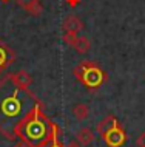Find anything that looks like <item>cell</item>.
Returning <instances> with one entry per match:
<instances>
[{"label": "cell", "mask_w": 145, "mask_h": 147, "mask_svg": "<svg viewBox=\"0 0 145 147\" xmlns=\"http://www.w3.org/2000/svg\"><path fill=\"white\" fill-rule=\"evenodd\" d=\"M77 36L79 34H76V33H63V40H65V43H68V45L71 47Z\"/></svg>", "instance_id": "4fadbf2b"}, {"label": "cell", "mask_w": 145, "mask_h": 147, "mask_svg": "<svg viewBox=\"0 0 145 147\" xmlns=\"http://www.w3.org/2000/svg\"><path fill=\"white\" fill-rule=\"evenodd\" d=\"M39 105L28 88L19 87L8 74L0 81V132L6 138H14L19 125Z\"/></svg>", "instance_id": "6da1fadb"}, {"label": "cell", "mask_w": 145, "mask_h": 147, "mask_svg": "<svg viewBox=\"0 0 145 147\" xmlns=\"http://www.w3.org/2000/svg\"><path fill=\"white\" fill-rule=\"evenodd\" d=\"M104 140L110 147H120L127 140V136H125V132L119 127V124H116L113 129H110L104 135Z\"/></svg>", "instance_id": "277c9868"}, {"label": "cell", "mask_w": 145, "mask_h": 147, "mask_svg": "<svg viewBox=\"0 0 145 147\" xmlns=\"http://www.w3.org/2000/svg\"><path fill=\"white\" fill-rule=\"evenodd\" d=\"M66 3H68L69 6H77L80 3V0H66Z\"/></svg>", "instance_id": "9a60e30c"}, {"label": "cell", "mask_w": 145, "mask_h": 147, "mask_svg": "<svg viewBox=\"0 0 145 147\" xmlns=\"http://www.w3.org/2000/svg\"><path fill=\"white\" fill-rule=\"evenodd\" d=\"M57 127L43 116L39 104L34 112L26 116L19 125L15 136H19L28 147H48L57 140Z\"/></svg>", "instance_id": "7a4b0ae2"}, {"label": "cell", "mask_w": 145, "mask_h": 147, "mask_svg": "<svg viewBox=\"0 0 145 147\" xmlns=\"http://www.w3.org/2000/svg\"><path fill=\"white\" fill-rule=\"evenodd\" d=\"M71 47L79 54H85V53H88V51L91 50V42H90V39L85 37V36H77Z\"/></svg>", "instance_id": "9c48e42d"}, {"label": "cell", "mask_w": 145, "mask_h": 147, "mask_svg": "<svg viewBox=\"0 0 145 147\" xmlns=\"http://www.w3.org/2000/svg\"><path fill=\"white\" fill-rule=\"evenodd\" d=\"M90 115V107L87 104H76L73 107V116L77 119V121H84V119H87Z\"/></svg>", "instance_id": "7c38bea8"}, {"label": "cell", "mask_w": 145, "mask_h": 147, "mask_svg": "<svg viewBox=\"0 0 145 147\" xmlns=\"http://www.w3.org/2000/svg\"><path fill=\"white\" fill-rule=\"evenodd\" d=\"M11 59H13V53H11V50L8 48L6 45L0 43V73H2V71L9 65Z\"/></svg>", "instance_id": "30bf717a"}, {"label": "cell", "mask_w": 145, "mask_h": 147, "mask_svg": "<svg viewBox=\"0 0 145 147\" xmlns=\"http://www.w3.org/2000/svg\"><path fill=\"white\" fill-rule=\"evenodd\" d=\"M11 79H13V81L19 87H23V88H28V87L33 84V79H31V76L26 73V71H23V70L13 73V74H11Z\"/></svg>", "instance_id": "ba28073f"}, {"label": "cell", "mask_w": 145, "mask_h": 147, "mask_svg": "<svg viewBox=\"0 0 145 147\" xmlns=\"http://www.w3.org/2000/svg\"><path fill=\"white\" fill-rule=\"evenodd\" d=\"M15 2H17V5L20 8L28 11L31 16H40L42 11H43L39 0H15Z\"/></svg>", "instance_id": "8992f818"}, {"label": "cell", "mask_w": 145, "mask_h": 147, "mask_svg": "<svg viewBox=\"0 0 145 147\" xmlns=\"http://www.w3.org/2000/svg\"><path fill=\"white\" fill-rule=\"evenodd\" d=\"M73 74L77 81H80L88 88H97L105 82V73L99 68L96 62L93 61H84L80 62L76 68L73 70Z\"/></svg>", "instance_id": "3957f363"}, {"label": "cell", "mask_w": 145, "mask_h": 147, "mask_svg": "<svg viewBox=\"0 0 145 147\" xmlns=\"http://www.w3.org/2000/svg\"><path fill=\"white\" fill-rule=\"evenodd\" d=\"M116 124H117V119L113 116V115H108L107 118L102 119V121L99 122V125H97V132H99L102 136H104V135L107 133L110 129H113V127H114Z\"/></svg>", "instance_id": "8fae6325"}, {"label": "cell", "mask_w": 145, "mask_h": 147, "mask_svg": "<svg viewBox=\"0 0 145 147\" xmlns=\"http://www.w3.org/2000/svg\"><path fill=\"white\" fill-rule=\"evenodd\" d=\"M138 146H139V147H145V132L138 138Z\"/></svg>", "instance_id": "5bb4252c"}, {"label": "cell", "mask_w": 145, "mask_h": 147, "mask_svg": "<svg viewBox=\"0 0 145 147\" xmlns=\"http://www.w3.org/2000/svg\"><path fill=\"white\" fill-rule=\"evenodd\" d=\"M76 138H77V141H79L80 146H90L94 141V133H93V130L88 129V127H82V129L77 130Z\"/></svg>", "instance_id": "52a82bcc"}, {"label": "cell", "mask_w": 145, "mask_h": 147, "mask_svg": "<svg viewBox=\"0 0 145 147\" xmlns=\"http://www.w3.org/2000/svg\"><path fill=\"white\" fill-rule=\"evenodd\" d=\"M68 147H79V144H77V142H69Z\"/></svg>", "instance_id": "ac0fdd59"}, {"label": "cell", "mask_w": 145, "mask_h": 147, "mask_svg": "<svg viewBox=\"0 0 145 147\" xmlns=\"http://www.w3.org/2000/svg\"><path fill=\"white\" fill-rule=\"evenodd\" d=\"M2 2H9V0H2Z\"/></svg>", "instance_id": "d6986e66"}, {"label": "cell", "mask_w": 145, "mask_h": 147, "mask_svg": "<svg viewBox=\"0 0 145 147\" xmlns=\"http://www.w3.org/2000/svg\"><path fill=\"white\" fill-rule=\"evenodd\" d=\"M62 28H63L65 33H76L79 34V31L84 30V22L80 20L77 16H68V17H65L63 23H62Z\"/></svg>", "instance_id": "5b68a950"}, {"label": "cell", "mask_w": 145, "mask_h": 147, "mask_svg": "<svg viewBox=\"0 0 145 147\" xmlns=\"http://www.w3.org/2000/svg\"><path fill=\"white\" fill-rule=\"evenodd\" d=\"M48 147H62V146L59 144V142H57V140H56V141H54V142H51V144H49Z\"/></svg>", "instance_id": "e0dca14e"}, {"label": "cell", "mask_w": 145, "mask_h": 147, "mask_svg": "<svg viewBox=\"0 0 145 147\" xmlns=\"http://www.w3.org/2000/svg\"><path fill=\"white\" fill-rule=\"evenodd\" d=\"M14 147H28V144H26V142H23V141H20L19 144H15Z\"/></svg>", "instance_id": "2e32d148"}]
</instances>
